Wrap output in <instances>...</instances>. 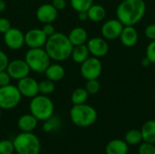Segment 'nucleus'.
<instances>
[{
	"label": "nucleus",
	"instance_id": "nucleus-10",
	"mask_svg": "<svg viewBox=\"0 0 155 154\" xmlns=\"http://www.w3.org/2000/svg\"><path fill=\"white\" fill-rule=\"evenodd\" d=\"M16 86L23 97L32 99L39 94V83L29 75L18 80Z\"/></svg>",
	"mask_w": 155,
	"mask_h": 154
},
{
	"label": "nucleus",
	"instance_id": "nucleus-32",
	"mask_svg": "<svg viewBox=\"0 0 155 154\" xmlns=\"http://www.w3.org/2000/svg\"><path fill=\"white\" fill-rule=\"evenodd\" d=\"M146 58L151 62V64H155V40L152 41L146 47Z\"/></svg>",
	"mask_w": 155,
	"mask_h": 154
},
{
	"label": "nucleus",
	"instance_id": "nucleus-41",
	"mask_svg": "<svg viewBox=\"0 0 155 154\" xmlns=\"http://www.w3.org/2000/svg\"><path fill=\"white\" fill-rule=\"evenodd\" d=\"M151 64V62L145 57V58H143V60H142V64L143 65V66H145V67H147V66H149V64Z\"/></svg>",
	"mask_w": 155,
	"mask_h": 154
},
{
	"label": "nucleus",
	"instance_id": "nucleus-1",
	"mask_svg": "<svg viewBox=\"0 0 155 154\" xmlns=\"http://www.w3.org/2000/svg\"><path fill=\"white\" fill-rule=\"evenodd\" d=\"M145 13L146 4L143 0H123L117 6L116 17L124 26H134Z\"/></svg>",
	"mask_w": 155,
	"mask_h": 154
},
{
	"label": "nucleus",
	"instance_id": "nucleus-16",
	"mask_svg": "<svg viewBox=\"0 0 155 154\" xmlns=\"http://www.w3.org/2000/svg\"><path fill=\"white\" fill-rule=\"evenodd\" d=\"M119 38L124 46L134 47L138 42L139 34L134 26L127 25V26L124 27Z\"/></svg>",
	"mask_w": 155,
	"mask_h": 154
},
{
	"label": "nucleus",
	"instance_id": "nucleus-7",
	"mask_svg": "<svg viewBox=\"0 0 155 154\" xmlns=\"http://www.w3.org/2000/svg\"><path fill=\"white\" fill-rule=\"evenodd\" d=\"M22 95L16 85L7 84L0 87V108L2 110H12L21 102Z\"/></svg>",
	"mask_w": 155,
	"mask_h": 154
},
{
	"label": "nucleus",
	"instance_id": "nucleus-13",
	"mask_svg": "<svg viewBox=\"0 0 155 154\" xmlns=\"http://www.w3.org/2000/svg\"><path fill=\"white\" fill-rule=\"evenodd\" d=\"M47 38L42 29L33 28L25 34V44L29 48H43Z\"/></svg>",
	"mask_w": 155,
	"mask_h": 154
},
{
	"label": "nucleus",
	"instance_id": "nucleus-30",
	"mask_svg": "<svg viewBox=\"0 0 155 154\" xmlns=\"http://www.w3.org/2000/svg\"><path fill=\"white\" fill-rule=\"evenodd\" d=\"M15 152L13 141L0 140V154H13Z\"/></svg>",
	"mask_w": 155,
	"mask_h": 154
},
{
	"label": "nucleus",
	"instance_id": "nucleus-25",
	"mask_svg": "<svg viewBox=\"0 0 155 154\" xmlns=\"http://www.w3.org/2000/svg\"><path fill=\"white\" fill-rule=\"evenodd\" d=\"M124 141L128 145H132V146L139 145L143 142V136H142L141 130L132 129V130L128 131L125 133Z\"/></svg>",
	"mask_w": 155,
	"mask_h": 154
},
{
	"label": "nucleus",
	"instance_id": "nucleus-15",
	"mask_svg": "<svg viewBox=\"0 0 155 154\" xmlns=\"http://www.w3.org/2000/svg\"><path fill=\"white\" fill-rule=\"evenodd\" d=\"M36 18L39 22L43 24L53 23L56 20L58 16V11L54 7L51 3H46L41 5L35 12Z\"/></svg>",
	"mask_w": 155,
	"mask_h": 154
},
{
	"label": "nucleus",
	"instance_id": "nucleus-11",
	"mask_svg": "<svg viewBox=\"0 0 155 154\" xmlns=\"http://www.w3.org/2000/svg\"><path fill=\"white\" fill-rule=\"evenodd\" d=\"M124 27V25L117 18L109 19L103 24L101 33L103 37L106 40H116L120 37Z\"/></svg>",
	"mask_w": 155,
	"mask_h": 154
},
{
	"label": "nucleus",
	"instance_id": "nucleus-34",
	"mask_svg": "<svg viewBox=\"0 0 155 154\" xmlns=\"http://www.w3.org/2000/svg\"><path fill=\"white\" fill-rule=\"evenodd\" d=\"M9 62L10 61H9L8 55L4 51L0 50V71L6 70Z\"/></svg>",
	"mask_w": 155,
	"mask_h": 154
},
{
	"label": "nucleus",
	"instance_id": "nucleus-37",
	"mask_svg": "<svg viewBox=\"0 0 155 154\" xmlns=\"http://www.w3.org/2000/svg\"><path fill=\"white\" fill-rule=\"evenodd\" d=\"M43 30V32L45 34V35L47 37L51 36L52 34H54L55 33V28L54 26V25L52 23H48V24H44L43 27L41 28Z\"/></svg>",
	"mask_w": 155,
	"mask_h": 154
},
{
	"label": "nucleus",
	"instance_id": "nucleus-39",
	"mask_svg": "<svg viewBox=\"0 0 155 154\" xmlns=\"http://www.w3.org/2000/svg\"><path fill=\"white\" fill-rule=\"evenodd\" d=\"M78 19L80 21H86L88 19V15H87V11H82V12H78Z\"/></svg>",
	"mask_w": 155,
	"mask_h": 154
},
{
	"label": "nucleus",
	"instance_id": "nucleus-43",
	"mask_svg": "<svg viewBox=\"0 0 155 154\" xmlns=\"http://www.w3.org/2000/svg\"><path fill=\"white\" fill-rule=\"evenodd\" d=\"M0 136H1V131H0Z\"/></svg>",
	"mask_w": 155,
	"mask_h": 154
},
{
	"label": "nucleus",
	"instance_id": "nucleus-31",
	"mask_svg": "<svg viewBox=\"0 0 155 154\" xmlns=\"http://www.w3.org/2000/svg\"><path fill=\"white\" fill-rule=\"evenodd\" d=\"M138 154H155V144L142 142L139 144Z\"/></svg>",
	"mask_w": 155,
	"mask_h": 154
},
{
	"label": "nucleus",
	"instance_id": "nucleus-8",
	"mask_svg": "<svg viewBox=\"0 0 155 154\" xmlns=\"http://www.w3.org/2000/svg\"><path fill=\"white\" fill-rule=\"evenodd\" d=\"M103 71V64L99 58L91 56L81 64L80 73L83 78L87 80L98 79Z\"/></svg>",
	"mask_w": 155,
	"mask_h": 154
},
{
	"label": "nucleus",
	"instance_id": "nucleus-2",
	"mask_svg": "<svg viewBox=\"0 0 155 154\" xmlns=\"http://www.w3.org/2000/svg\"><path fill=\"white\" fill-rule=\"evenodd\" d=\"M74 45L71 44L68 36L61 32H55L47 38L45 49L49 54L51 60L57 63L64 62L71 57Z\"/></svg>",
	"mask_w": 155,
	"mask_h": 154
},
{
	"label": "nucleus",
	"instance_id": "nucleus-21",
	"mask_svg": "<svg viewBox=\"0 0 155 154\" xmlns=\"http://www.w3.org/2000/svg\"><path fill=\"white\" fill-rule=\"evenodd\" d=\"M88 57H90V52L86 44L75 45L73 47V51L71 54V58L76 64L84 63Z\"/></svg>",
	"mask_w": 155,
	"mask_h": 154
},
{
	"label": "nucleus",
	"instance_id": "nucleus-5",
	"mask_svg": "<svg viewBox=\"0 0 155 154\" xmlns=\"http://www.w3.org/2000/svg\"><path fill=\"white\" fill-rule=\"evenodd\" d=\"M15 152L17 154H39L41 143L33 133H20L13 140Z\"/></svg>",
	"mask_w": 155,
	"mask_h": 154
},
{
	"label": "nucleus",
	"instance_id": "nucleus-26",
	"mask_svg": "<svg viewBox=\"0 0 155 154\" xmlns=\"http://www.w3.org/2000/svg\"><path fill=\"white\" fill-rule=\"evenodd\" d=\"M61 126V120L56 116H51L49 119L45 120L43 124V130L45 133H51L56 131Z\"/></svg>",
	"mask_w": 155,
	"mask_h": 154
},
{
	"label": "nucleus",
	"instance_id": "nucleus-33",
	"mask_svg": "<svg viewBox=\"0 0 155 154\" xmlns=\"http://www.w3.org/2000/svg\"><path fill=\"white\" fill-rule=\"evenodd\" d=\"M11 80H12V78L10 77L9 74L6 72V70L0 71V87L10 84Z\"/></svg>",
	"mask_w": 155,
	"mask_h": 154
},
{
	"label": "nucleus",
	"instance_id": "nucleus-4",
	"mask_svg": "<svg viewBox=\"0 0 155 154\" xmlns=\"http://www.w3.org/2000/svg\"><path fill=\"white\" fill-rule=\"evenodd\" d=\"M29 110L30 113H32L38 121L45 122L54 115V104L48 95L39 93L31 99Z\"/></svg>",
	"mask_w": 155,
	"mask_h": 154
},
{
	"label": "nucleus",
	"instance_id": "nucleus-9",
	"mask_svg": "<svg viewBox=\"0 0 155 154\" xmlns=\"http://www.w3.org/2000/svg\"><path fill=\"white\" fill-rule=\"evenodd\" d=\"M4 43L11 50H19L25 45V34L16 27H11L4 34Z\"/></svg>",
	"mask_w": 155,
	"mask_h": 154
},
{
	"label": "nucleus",
	"instance_id": "nucleus-35",
	"mask_svg": "<svg viewBox=\"0 0 155 154\" xmlns=\"http://www.w3.org/2000/svg\"><path fill=\"white\" fill-rule=\"evenodd\" d=\"M11 23L10 21L5 17H0V34L6 33L11 28Z\"/></svg>",
	"mask_w": 155,
	"mask_h": 154
},
{
	"label": "nucleus",
	"instance_id": "nucleus-38",
	"mask_svg": "<svg viewBox=\"0 0 155 154\" xmlns=\"http://www.w3.org/2000/svg\"><path fill=\"white\" fill-rule=\"evenodd\" d=\"M51 1H52L51 4L54 5V7L58 12L64 10V9L66 7V5H67L66 0H51Z\"/></svg>",
	"mask_w": 155,
	"mask_h": 154
},
{
	"label": "nucleus",
	"instance_id": "nucleus-36",
	"mask_svg": "<svg viewBox=\"0 0 155 154\" xmlns=\"http://www.w3.org/2000/svg\"><path fill=\"white\" fill-rule=\"evenodd\" d=\"M144 34H145V36L151 41L155 40V24H151L147 25L144 30Z\"/></svg>",
	"mask_w": 155,
	"mask_h": 154
},
{
	"label": "nucleus",
	"instance_id": "nucleus-22",
	"mask_svg": "<svg viewBox=\"0 0 155 154\" xmlns=\"http://www.w3.org/2000/svg\"><path fill=\"white\" fill-rule=\"evenodd\" d=\"M143 142L155 144V120L145 122L141 129Z\"/></svg>",
	"mask_w": 155,
	"mask_h": 154
},
{
	"label": "nucleus",
	"instance_id": "nucleus-6",
	"mask_svg": "<svg viewBox=\"0 0 155 154\" xmlns=\"http://www.w3.org/2000/svg\"><path fill=\"white\" fill-rule=\"evenodd\" d=\"M25 61L31 71L43 74L51 64V58L45 48H29L25 54Z\"/></svg>",
	"mask_w": 155,
	"mask_h": 154
},
{
	"label": "nucleus",
	"instance_id": "nucleus-24",
	"mask_svg": "<svg viewBox=\"0 0 155 154\" xmlns=\"http://www.w3.org/2000/svg\"><path fill=\"white\" fill-rule=\"evenodd\" d=\"M89 95L90 94L88 93L85 88L83 87L76 88L75 90H74V92L71 94V102L73 103V104L85 103L88 100Z\"/></svg>",
	"mask_w": 155,
	"mask_h": 154
},
{
	"label": "nucleus",
	"instance_id": "nucleus-17",
	"mask_svg": "<svg viewBox=\"0 0 155 154\" xmlns=\"http://www.w3.org/2000/svg\"><path fill=\"white\" fill-rule=\"evenodd\" d=\"M37 124L38 120L32 113H25L17 120V127L22 133H33Z\"/></svg>",
	"mask_w": 155,
	"mask_h": 154
},
{
	"label": "nucleus",
	"instance_id": "nucleus-20",
	"mask_svg": "<svg viewBox=\"0 0 155 154\" xmlns=\"http://www.w3.org/2000/svg\"><path fill=\"white\" fill-rule=\"evenodd\" d=\"M129 145L124 140L114 139L105 146V154H128Z\"/></svg>",
	"mask_w": 155,
	"mask_h": 154
},
{
	"label": "nucleus",
	"instance_id": "nucleus-19",
	"mask_svg": "<svg viewBox=\"0 0 155 154\" xmlns=\"http://www.w3.org/2000/svg\"><path fill=\"white\" fill-rule=\"evenodd\" d=\"M67 36L74 46L84 44L88 41V33L84 27L81 26H76L73 28L69 32Z\"/></svg>",
	"mask_w": 155,
	"mask_h": 154
},
{
	"label": "nucleus",
	"instance_id": "nucleus-12",
	"mask_svg": "<svg viewBox=\"0 0 155 154\" xmlns=\"http://www.w3.org/2000/svg\"><path fill=\"white\" fill-rule=\"evenodd\" d=\"M6 72L9 74L12 79L18 81L24 77L28 76L31 70L25 59H15L9 62L6 68Z\"/></svg>",
	"mask_w": 155,
	"mask_h": 154
},
{
	"label": "nucleus",
	"instance_id": "nucleus-18",
	"mask_svg": "<svg viewBox=\"0 0 155 154\" xmlns=\"http://www.w3.org/2000/svg\"><path fill=\"white\" fill-rule=\"evenodd\" d=\"M45 74L46 79L54 83H57L64 79L65 75V70L62 64L56 62L54 64H51L46 68V70L45 71Z\"/></svg>",
	"mask_w": 155,
	"mask_h": 154
},
{
	"label": "nucleus",
	"instance_id": "nucleus-27",
	"mask_svg": "<svg viewBox=\"0 0 155 154\" xmlns=\"http://www.w3.org/2000/svg\"><path fill=\"white\" fill-rule=\"evenodd\" d=\"M94 0H70V5L72 8L78 12L87 11L93 5Z\"/></svg>",
	"mask_w": 155,
	"mask_h": 154
},
{
	"label": "nucleus",
	"instance_id": "nucleus-14",
	"mask_svg": "<svg viewBox=\"0 0 155 154\" xmlns=\"http://www.w3.org/2000/svg\"><path fill=\"white\" fill-rule=\"evenodd\" d=\"M86 45L90 54L97 58L105 56L109 52V44L104 37H92L87 41Z\"/></svg>",
	"mask_w": 155,
	"mask_h": 154
},
{
	"label": "nucleus",
	"instance_id": "nucleus-44",
	"mask_svg": "<svg viewBox=\"0 0 155 154\" xmlns=\"http://www.w3.org/2000/svg\"><path fill=\"white\" fill-rule=\"evenodd\" d=\"M154 71H155V68H154Z\"/></svg>",
	"mask_w": 155,
	"mask_h": 154
},
{
	"label": "nucleus",
	"instance_id": "nucleus-28",
	"mask_svg": "<svg viewBox=\"0 0 155 154\" xmlns=\"http://www.w3.org/2000/svg\"><path fill=\"white\" fill-rule=\"evenodd\" d=\"M55 83L45 79L39 83V93L44 95H50L55 90Z\"/></svg>",
	"mask_w": 155,
	"mask_h": 154
},
{
	"label": "nucleus",
	"instance_id": "nucleus-29",
	"mask_svg": "<svg viewBox=\"0 0 155 154\" xmlns=\"http://www.w3.org/2000/svg\"><path fill=\"white\" fill-rule=\"evenodd\" d=\"M100 83L97 79H93V80H87L85 84V89L88 92L89 94L94 95L100 91Z\"/></svg>",
	"mask_w": 155,
	"mask_h": 154
},
{
	"label": "nucleus",
	"instance_id": "nucleus-3",
	"mask_svg": "<svg viewBox=\"0 0 155 154\" xmlns=\"http://www.w3.org/2000/svg\"><path fill=\"white\" fill-rule=\"evenodd\" d=\"M72 123L81 128H86L93 125L98 117L96 110L85 103L74 104L69 113Z\"/></svg>",
	"mask_w": 155,
	"mask_h": 154
},
{
	"label": "nucleus",
	"instance_id": "nucleus-23",
	"mask_svg": "<svg viewBox=\"0 0 155 154\" xmlns=\"http://www.w3.org/2000/svg\"><path fill=\"white\" fill-rule=\"evenodd\" d=\"M88 19L92 22H102L104 20L106 16V10L102 5L94 4L88 10H87Z\"/></svg>",
	"mask_w": 155,
	"mask_h": 154
},
{
	"label": "nucleus",
	"instance_id": "nucleus-40",
	"mask_svg": "<svg viewBox=\"0 0 155 154\" xmlns=\"http://www.w3.org/2000/svg\"><path fill=\"white\" fill-rule=\"evenodd\" d=\"M6 8V4L4 0H0V13L4 12Z\"/></svg>",
	"mask_w": 155,
	"mask_h": 154
},
{
	"label": "nucleus",
	"instance_id": "nucleus-42",
	"mask_svg": "<svg viewBox=\"0 0 155 154\" xmlns=\"http://www.w3.org/2000/svg\"><path fill=\"white\" fill-rule=\"evenodd\" d=\"M1 116H2V109L0 108V119H1Z\"/></svg>",
	"mask_w": 155,
	"mask_h": 154
}]
</instances>
